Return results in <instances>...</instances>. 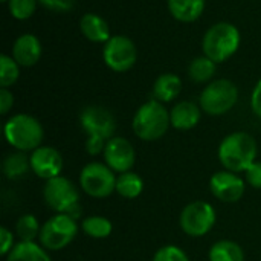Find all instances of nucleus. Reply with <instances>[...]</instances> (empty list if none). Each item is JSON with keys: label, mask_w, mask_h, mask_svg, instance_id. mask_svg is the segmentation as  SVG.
Here are the masks:
<instances>
[{"label": "nucleus", "mask_w": 261, "mask_h": 261, "mask_svg": "<svg viewBox=\"0 0 261 261\" xmlns=\"http://www.w3.org/2000/svg\"><path fill=\"white\" fill-rule=\"evenodd\" d=\"M257 141L246 132H234L223 138L219 145V161L225 170L245 173L257 161Z\"/></svg>", "instance_id": "nucleus-1"}, {"label": "nucleus", "mask_w": 261, "mask_h": 261, "mask_svg": "<svg viewBox=\"0 0 261 261\" xmlns=\"http://www.w3.org/2000/svg\"><path fill=\"white\" fill-rule=\"evenodd\" d=\"M80 124L87 133L86 150L92 156L104 151L107 141L113 138L116 130V121L112 112L102 106L84 107L80 113Z\"/></svg>", "instance_id": "nucleus-2"}, {"label": "nucleus", "mask_w": 261, "mask_h": 261, "mask_svg": "<svg viewBox=\"0 0 261 261\" xmlns=\"http://www.w3.org/2000/svg\"><path fill=\"white\" fill-rule=\"evenodd\" d=\"M3 135L6 142L17 151H34L41 147L44 130L37 118L28 113H18L11 116L3 125Z\"/></svg>", "instance_id": "nucleus-3"}, {"label": "nucleus", "mask_w": 261, "mask_h": 261, "mask_svg": "<svg viewBox=\"0 0 261 261\" xmlns=\"http://www.w3.org/2000/svg\"><path fill=\"white\" fill-rule=\"evenodd\" d=\"M170 112L156 99L144 102L135 113L132 127L141 141L153 142L161 139L170 128Z\"/></svg>", "instance_id": "nucleus-4"}, {"label": "nucleus", "mask_w": 261, "mask_h": 261, "mask_svg": "<svg viewBox=\"0 0 261 261\" xmlns=\"http://www.w3.org/2000/svg\"><path fill=\"white\" fill-rule=\"evenodd\" d=\"M240 40V32L232 23L219 21L213 24L203 35V55L214 63H223L239 50Z\"/></svg>", "instance_id": "nucleus-5"}, {"label": "nucleus", "mask_w": 261, "mask_h": 261, "mask_svg": "<svg viewBox=\"0 0 261 261\" xmlns=\"http://www.w3.org/2000/svg\"><path fill=\"white\" fill-rule=\"evenodd\" d=\"M239 101L237 86L226 78L214 80L202 90L199 106L202 112L211 116H222L234 109Z\"/></svg>", "instance_id": "nucleus-6"}, {"label": "nucleus", "mask_w": 261, "mask_h": 261, "mask_svg": "<svg viewBox=\"0 0 261 261\" xmlns=\"http://www.w3.org/2000/svg\"><path fill=\"white\" fill-rule=\"evenodd\" d=\"M78 234V223L67 214H55L47 219L40 229L38 242L46 251H61L67 248Z\"/></svg>", "instance_id": "nucleus-7"}, {"label": "nucleus", "mask_w": 261, "mask_h": 261, "mask_svg": "<svg viewBox=\"0 0 261 261\" xmlns=\"http://www.w3.org/2000/svg\"><path fill=\"white\" fill-rule=\"evenodd\" d=\"M116 174L102 162H90L80 173L81 190L95 199H106L116 191Z\"/></svg>", "instance_id": "nucleus-8"}, {"label": "nucleus", "mask_w": 261, "mask_h": 261, "mask_svg": "<svg viewBox=\"0 0 261 261\" xmlns=\"http://www.w3.org/2000/svg\"><path fill=\"white\" fill-rule=\"evenodd\" d=\"M217 214L211 203L205 200H196L188 203L179 217V225L182 231L190 237H203L216 225Z\"/></svg>", "instance_id": "nucleus-9"}, {"label": "nucleus", "mask_w": 261, "mask_h": 261, "mask_svg": "<svg viewBox=\"0 0 261 261\" xmlns=\"http://www.w3.org/2000/svg\"><path fill=\"white\" fill-rule=\"evenodd\" d=\"M44 203L57 214H69L80 205V193L73 182L64 176H57L46 180L43 188Z\"/></svg>", "instance_id": "nucleus-10"}, {"label": "nucleus", "mask_w": 261, "mask_h": 261, "mask_svg": "<svg viewBox=\"0 0 261 261\" xmlns=\"http://www.w3.org/2000/svg\"><path fill=\"white\" fill-rule=\"evenodd\" d=\"M102 60L113 72H127L136 64V44L125 35H112V38L104 44Z\"/></svg>", "instance_id": "nucleus-11"}, {"label": "nucleus", "mask_w": 261, "mask_h": 261, "mask_svg": "<svg viewBox=\"0 0 261 261\" xmlns=\"http://www.w3.org/2000/svg\"><path fill=\"white\" fill-rule=\"evenodd\" d=\"M210 190L216 199L223 203H236L242 200L246 190V180L237 173L223 170L217 171L210 179Z\"/></svg>", "instance_id": "nucleus-12"}, {"label": "nucleus", "mask_w": 261, "mask_h": 261, "mask_svg": "<svg viewBox=\"0 0 261 261\" xmlns=\"http://www.w3.org/2000/svg\"><path fill=\"white\" fill-rule=\"evenodd\" d=\"M104 164H107L115 173H127L133 168L136 161V151L133 144L121 136H113L107 141L104 151Z\"/></svg>", "instance_id": "nucleus-13"}, {"label": "nucleus", "mask_w": 261, "mask_h": 261, "mask_svg": "<svg viewBox=\"0 0 261 261\" xmlns=\"http://www.w3.org/2000/svg\"><path fill=\"white\" fill-rule=\"evenodd\" d=\"M31 170L44 180L61 176L63 171V156L60 151L49 145H41L34 150L29 156Z\"/></svg>", "instance_id": "nucleus-14"}, {"label": "nucleus", "mask_w": 261, "mask_h": 261, "mask_svg": "<svg viewBox=\"0 0 261 261\" xmlns=\"http://www.w3.org/2000/svg\"><path fill=\"white\" fill-rule=\"evenodd\" d=\"M11 57L23 67H31L37 64L41 57L40 40L34 34H21L12 44Z\"/></svg>", "instance_id": "nucleus-15"}, {"label": "nucleus", "mask_w": 261, "mask_h": 261, "mask_svg": "<svg viewBox=\"0 0 261 261\" xmlns=\"http://www.w3.org/2000/svg\"><path fill=\"white\" fill-rule=\"evenodd\" d=\"M202 118V109L193 101H180L170 112L171 127L180 132L194 128Z\"/></svg>", "instance_id": "nucleus-16"}, {"label": "nucleus", "mask_w": 261, "mask_h": 261, "mask_svg": "<svg viewBox=\"0 0 261 261\" xmlns=\"http://www.w3.org/2000/svg\"><path fill=\"white\" fill-rule=\"evenodd\" d=\"M80 29L83 32V35L92 41V43H107L112 35H110V28L107 24V21L93 12H87L81 17L80 20Z\"/></svg>", "instance_id": "nucleus-17"}, {"label": "nucleus", "mask_w": 261, "mask_h": 261, "mask_svg": "<svg viewBox=\"0 0 261 261\" xmlns=\"http://www.w3.org/2000/svg\"><path fill=\"white\" fill-rule=\"evenodd\" d=\"M170 14L182 23H193L205 11V0H167Z\"/></svg>", "instance_id": "nucleus-18"}, {"label": "nucleus", "mask_w": 261, "mask_h": 261, "mask_svg": "<svg viewBox=\"0 0 261 261\" xmlns=\"http://www.w3.org/2000/svg\"><path fill=\"white\" fill-rule=\"evenodd\" d=\"M182 92V80L176 73H162L153 84V99L159 102H171Z\"/></svg>", "instance_id": "nucleus-19"}, {"label": "nucleus", "mask_w": 261, "mask_h": 261, "mask_svg": "<svg viewBox=\"0 0 261 261\" xmlns=\"http://www.w3.org/2000/svg\"><path fill=\"white\" fill-rule=\"evenodd\" d=\"M6 261H52L49 251L35 242H18L6 255Z\"/></svg>", "instance_id": "nucleus-20"}, {"label": "nucleus", "mask_w": 261, "mask_h": 261, "mask_svg": "<svg viewBox=\"0 0 261 261\" xmlns=\"http://www.w3.org/2000/svg\"><path fill=\"white\" fill-rule=\"evenodd\" d=\"M210 261H245V251L243 248L232 242V240H219L216 242L210 252Z\"/></svg>", "instance_id": "nucleus-21"}, {"label": "nucleus", "mask_w": 261, "mask_h": 261, "mask_svg": "<svg viewBox=\"0 0 261 261\" xmlns=\"http://www.w3.org/2000/svg\"><path fill=\"white\" fill-rule=\"evenodd\" d=\"M144 191V180L138 173L127 171L116 177V193L124 199H136Z\"/></svg>", "instance_id": "nucleus-22"}, {"label": "nucleus", "mask_w": 261, "mask_h": 261, "mask_svg": "<svg viewBox=\"0 0 261 261\" xmlns=\"http://www.w3.org/2000/svg\"><path fill=\"white\" fill-rule=\"evenodd\" d=\"M2 168H3V174L8 179L15 180V179L23 177L31 170V162H29V158L23 151H14L5 158Z\"/></svg>", "instance_id": "nucleus-23"}, {"label": "nucleus", "mask_w": 261, "mask_h": 261, "mask_svg": "<svg viewBox=\"0 0 261 261\" xmlns=\"http://www.w3.org/2000/svg\"><path fill=\"white\" fill-rule=\"evenodd\" d=\"M80 226L86 236H89L90 239H95V240L107 239L113 231L112 222L102 216H89V217L81 220Z\"/></svg>", "instance_id": "nucleus-24"}, {"label": "nucleus", "mask_w": 261, "mask_h": 261, "mask_svg": "<svg viewBox=\"0 0 261 261\" xmlns=\"http://www.w3.org/2000/svg\"><path fill=\"white\" fill-rule=\"evenodd\" d=\"M216 64L217 63H214L213 60H210L205 55L196 57L188 66V75H190L191 81H194L197 84L211 83V80L216 73Z\"/></svg>", "instance_id": "nucleus-25"}, {"label": "nucleus", "mask_w": 261, "mask_h": 261, "mask_svg": "<svg viewBox=\"0 0 261 261\" xmlns=\"http://www.w3.org/2000/svg\"><path fill=\"white\" fill-rule=\"evenodd\" d=\"M40 223L34 214H23L15 223V234L20 242H35L40 236Z\"/></svg>", "instance_id": "nucleus-26"}, {"label": "nucleus", "mask_w": 261, "mask_h": 261, "mask_svg": "<svg viewBox=\"0 0 261 261\" xmlns=\"http://www.w3.org/2000/svg\"><path fill=\"white\" fill-rule=\"evenodd\" d=\"M20 76V64L9 55H0V86L9 89Z\"/></svg>", "instance_id": "nucleus-27"}, {"label": "nucleus", "mask_w": 261, "mask_h": 261, "mask_svg": "<svg viewBox=\"0 0 261 261\" xmlns=\"http://www.w3.org/2000/svg\"><path fill=\"white\" fill-rule=\"evenodd\" d=\"M38 0H8L9 14L17 20H28L34 15Z\"/></svg>", "instance_id": "nucleus-28"}, {"label": "nucleus", "mask_w": 261, "mask_h": 261, "mask_svg": "<svg viewBox=\"0 0 261 261\" xmlns=\"http://www.w3.org/2000/svg\"><path fill=\"white\" fill-rule=\"evenodd\" d=\"M153 261H190V258L179 246L167 245L156 251Z\"/></svg>", "instance_id": "nucleus-29"}, {"label": "nucleus", "mask_w": 261, "mask_h": 261, "mask_svg": "<svg viewBox=\"0 0 261 261\" xmlns=\"http://www.w3.org/2000/svg\"><path fill=\"white\" fill-rule=\"evenodd\" d=\"M245 180L249 187L261 190V162L255 161L246 171H245Z\"/></svg>", "instance_id": "nucleus-30"}, {"label": "nucleus", "mask_w": 261, "mask_h": 261, "mask_svg": "<svg viewBox=\"0 0 261 261\" xmlns=\"http://www.w3.org/2000/svg\"><path fill=\"white\" fill-rule=\"evenodd\" d=\"M38 3L54 12H67L73 8L75 0H38Z\"/></svg>", "instance_id": "nucleus-31"}, {"label": "nucleus", "mask_w": 261, "mask_h": 261, "mask_svg": "<svg viewBox=\"0 0 261 261\" xmlns=\"http://www.w3.org/2000/svg\"><path fill=\"white\" fill-rule=\"evenodd\" d=\"M14 246H15V243H14L12 232L6 226H2L0 228V254L6 257Z\"/></svg>", "instance_id": "nucleus-32"}, {"label": "nucleus", "mask_w": 261, "mask_h": 261, "mask_svg": "<svg viewBox=\"0 0 261 261\" xmlns=\"http://www.w3.org/2000/svg\"><path fill=\"white\" fill-rule=\"evenodd\" d=\"M14 106V96L9 89H0V115H6Z\"/></svg>", "instance_id": "nucleus-33"}, {"label": "nucleus", "mask_w": 261, "mask_h": 261, "mask_svg": "<svg viewBox=\"0 0 261 261\" xmlns=\"http://www.w3.org/2000/svg\"><path fill=\"white\" fill-rule=\"evenodd\" d=\"M251 109L254 112L255 116H258L261 119V78L258 80V83L255 84L252 95H251Z\"/></svg>", "instance_id": "nucleus-34"}, {"label": "nucleus", "mask_w": 261, "mask_h": 261, "mask_svg": "<svg viewBox=\"0 0 261 261\" xmlns=\"http://www.w3.org/2000/svg\"><path fill=\"white\" fill-rule=\"evenodd\" d=\"M3 2H8V0H3Z\"/></svg>", "instance_id": "nucleus-35"}]
</instances>
